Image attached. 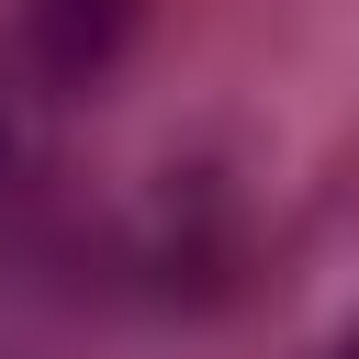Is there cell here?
I'll list each match as a JSON object with an SVG mask.
<instances>
[{"label":"cell","mask_w":359,"mask_h":359,"mask_svg":"<svg viewBox=\"0 0 359 359\" xmlns=\"http://www.w3.org/2000/svg\"><path fill=\"white\" fill-rule=\"evenodd\" d=\"M0 168H11V112H0Z\"/></svg>","instance_id":"obj_2"},{"label":"cell","mask_w":359,"mask_h":359,"mask_svg":"<svg viewBox=\"0 0 359 359\" xmlns=\"http://www.w3.org/2000/svg\"><path fill=\"white\" fill-rule=\"evenodd\" d=\"M135 34V0H22V45L56 90H90Z\"/></svg>","instance_id":"obj_1"},{"label":"cell","mask_w":359,"mask_h":359,"mask_svg":"<svg viewBox=\"0 0 359 359\" xmlns=\"http://www.w3.org/2000/svg\"><path fill=\"white\" fill-rule=\"evenodd\" d=\"M337 359H359V337H348V348H337Z\"/></svg>","instance_id":"obj_3"}]
</instances>
